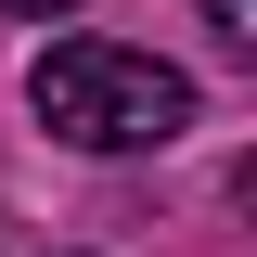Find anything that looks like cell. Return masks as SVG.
<instances>
[{"label":"cell","mask_w":257,"mask_h":257,"mask_svg":"<svg viewBox=\"0 0 257 257\" xmlns=\"http://www.w3.org/2000/svg\"><path fill=\"white\" fill-rule=\"evenodd\" d=\"M206 26H219L231 52H257V0H206Z\"/></svg>","instance_id":"cell-2"},{"label":"cell","mask_w":257,"mask_h":257,"mask_svg":"<svg viewBox=\"0 0 257 257\" xmlns=\"http://www.w3.org/2000/svg\"><path fill=\"white\" fill-rule=\"evenodd\" d=\"M26 103L77 155H167L193 128V77L155 64V52H128V39H52L39 77H26Z\"/></svg>","instance_id":"cell-1"},{"label":"cell","mask_w":257,"mask_h":257,"mask_svg":"<svg viewBox=\"0 0 257 257\" xmlns=\"http://www.w3.org/2000/svg\"><path fill=\"white\" fill-rule=\"evenodd\" d=\"M0 13H77V0H0Z\"/></svg>","instance_id":"cell-3"}]
</instances>
